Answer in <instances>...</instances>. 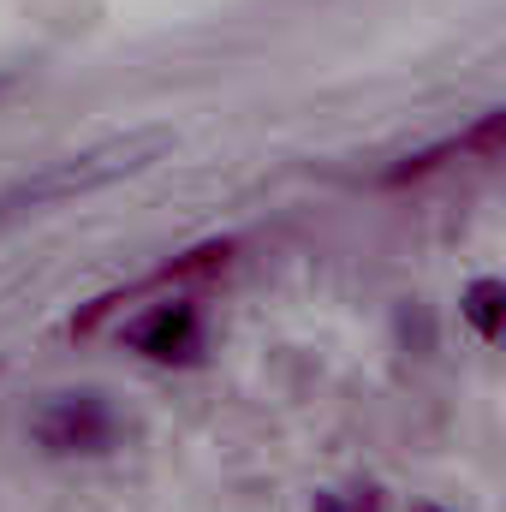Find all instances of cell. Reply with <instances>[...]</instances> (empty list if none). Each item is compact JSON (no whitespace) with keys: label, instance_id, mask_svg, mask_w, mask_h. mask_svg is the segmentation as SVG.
<instances>
[{"label":"cell","instance_id":"cell-1","mask_svg":"<svg viewBox=\"0 0 506 512\" xmlns=\"http://www.w3.org/2000/svg\"><path fill=\"white\" fill-rule=\"evenodd\" d=\"M149 149H155V137H143V143H108V149H90V155L54 161V167H42L36 179H18L12 191H0V233H12L18 221L42 215L48 203L84 197V191H96V185H108V179H120V173H137Z\"/></svg>","mask_w":506,"mask_h":512},{"label":"cell","instance_id":"cell-2","mask_svg":"<svg viewBox=\"0 0 506 512\" xmlns=\"http://www.w3.org/2000/svg\"><path fill=\"white\" fill-rule=\"evenodd\" d=\"M120 417L108 411L102 393H60L42 417H36V435L54 447V453H102L114 441Z\"/></svg>","mask_w":506,"mask_h":512},{"label":"cell","instance_id":"cell-3","mask_svg":"<svg viewBox=\"0 0 506 512\" xmlns=\"http://www.w3.org/2000/svg\"><path fill=\"white\" fill-rule=\"evenodd\" d=\"M489 298H495V280H483V286L471 292V316H477V328H483V334H495V316H489Z\"/></svg>","mask_w":506,"mask_h":512}]
</instances>
